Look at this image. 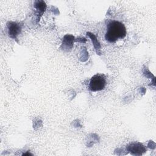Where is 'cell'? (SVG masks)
Wrapping results in <instances>:
<instances>
[{
	"label": "cell",
	"instance_id": "6da1fadb",
	"mask_svg": "<svg viewBox=\"0 0 156 156\" xmlns=\"http://www.w3.org/2000/svg\"><path fill=\"white\" fill-rule=\"evenodd\" d=\"M126 35V29L122 23L112 21L107 24L105 38L108 42H115L118 39L124 38Z\"/></svg>",
	"mask_w": 156,
	"mask_h": 156
},
{
	"label": "cell",
	"instance_id": "7a4b0ae2",
	"mask_svg": "<svg viewBox=\"0 0 156 156\" xmlns=\"http://www.w3.org/2000/svg\"><path fill=\"white\" fill-rule=\"evenodd\" d=\"M106 80L102 74H96L93 76L90 81L89 89L91 91H98L102 90L105 86Z\"/></svg>",
	"mask_w": 156,
	"mask_h": 156
},
{
	"label": "cell",
	"instance_id": "3957f363",
	"mask_svg": "<svg viewBox=\"0 0 156 156\" xmlns=\"http://www.w3.org/2000/svg\"><path fill=\"white\" fill-rule=\"evenodd\" d=\"M8 27L9 35L12 38H15L21 30L20 26L15 23H10V24H8Z\"/></svg>",
	"mask_w": 156,
	"mask_h": 156
}]
</instances>
